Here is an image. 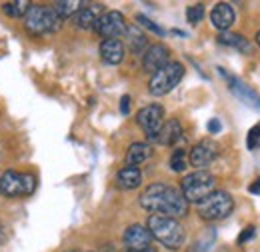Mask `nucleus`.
<instances>
[{"instance_id":"f257e3e1","label":"nucleus","mask_w":260,"mask_h":252,"mask_svg":"<svg viewBox=\"0 0 260 252\" xmlns=\"http://www.w3.org/2000/svg\"><path fill=\"white\" fill-rule=\"evenodd\" d=\"M140 206L152 214H162L168 218H180L188 212V202L182 192L162 182H154L140 194Z\"/></svg>"},{"instance_id":"f03ea898","label":"nucleus","mask_w":260,"mask_h":252,"mask_svg":"<svg viewBox=\"0 0 260 252\" xmlns=\"http://www.w3.org/2000/svg\"><path fill=\"white\" fill-rule=\"evenodd\" d=\"M148 232L152 234V238H156L162 246H166L168 250H178L184 244V228L176 218H168L162 214H152L148 218Z\"/></svg>"},{"instance_id":"7ed1b4c3","label":"nucleus","mask_w":260,"mask_h":252,"mask_svg":"<svg viewBox=\"0 0 260 252\" xmlns=\"http://www.w3.org/2000/svg\"><path fill=\"white\" fill-rule=\"evenodd\" d=\"M62 24V18L54 12L52 6H40V4H30L26 16H24V28L34 34H50L56 32Z\"/></svg>"},{"instance_id":"20e7f679","label":"nucleus","mask_w":260,"mask_h":252,"mask_svg":"<svg viewBox=\"0 0 260 252\" xmlns=\"http://www.w3.org/2000/svg\"><path fill=\"white\" fill-rule=\"evenodd\" d=\"M198 216L202 220H222L232 214L234 210V200L226 190H214L212 194H208L206 198H202L196 204Z\"/></svg>"},{"instance_id":"39448f33","label":"nucleus","mask_w":260,"mask_h":252,"mask_svg":"<svg viewBox=\"0 0 260 252\" xmlns=\"http://www.w3.org/2000/svg\"><path fill=\"white\" fill-rule=\"evenodd\" d=\"M216 190V178L208 170H196L192 174L184 176L180 182V192L186 198V202H200L208 194Z\"/></svg>"},{"instance_id":"423d86ee","label":"nucleus","mask_w":260,"mask_h":252,"mask_svg":"<svg viewBox=\"0 0 260 252\" xmlns=\"http://www.w3.org/2000/svg\"><path fill=\"white\" fill-rule=\"evenodd\" d=\"M184 76V66L180 62H168L164 68L152 74L150 82H148V90L154 96H164L168 94L172 88L178 86V82Z\"/></svg>"},{"instance_id":"0eeeda50","label":"nucleus","mask_w":260,"mask_h":252,"mask_svg":"<svg viewBox=\"0 0 260 252\" xmlns=\"http://www.w3.org/2000/svg\"><path fill=\"white\" fill-rule=\"evenodd\" d=\"M136 120H138L140 128L144 130L148 140H156L164 124V108L160 104H148V106L140 108V112L136 114Z\"/></svg>"},{"instance_id":"6e6552de","label":"nucleus","mask_w":260,"mask_h":252,"mask_svg":"<svg viewBox=\"0 0 260 252\" xmlns=\"http://www.w3.org/2000/svg\"><path fill=\"white\" fill-rule=\"evenodd\" d=\"M126 18L120 14V12H116V10H112V12H104L100 18H98L96 26H94V30L104 38V40H108V38H120L124 32H126Z\"/></svg>"},{"instance_id":"1a4fd4ad","label":"nucleus","mask_w":260,"mask_h":252,"mask_svg":"<svg viewBox=\"0 0 260 252\" xmlns=\"http://www.w3.org/2000/svg\"><path fill=\"white\" fill-rule=\"evenodd\" d=\"M222 76H226L228 86L232 90V94L236 96L238 100H242L248 108H254V110H260V96L254 92V88H250L248 84H244L242 80H238L236 76H228L224 70H220Z\"/></svg>"},{"instance_id":"9d476101","label":"nucleus","mask_w":260,"mask_h":252,"mask_svg":"<svg viewBox=\"0 0 260 252\" xmlns=\"http://www.w3.org/2000/svg\"><path fill=\"white\" fill-rule=\"evenodd\" d=\"M168 62H170V50L164 44H152V46H148V50L142 56V66L150 74L158 72Z\"/></svg>"},{"instance_id":"9b49d317","label":"nucleus","mask_w":260,"mask_h":252,"mask_svg":"<svg viewBox=\"0 0 260 252\" xmlns=\"http://www.w3.org/2000/svg\"><path fill=\"white\" fill-rule=\"evenodd\" d=\"M216 156H218V146L212 140H202V142L192 146L188 158H190V164L194 168H206L216 160Z\"/></svg>"},{"instance_id":"f8f14e48","label":"nucleus","mask_w":260,"mask_h":252,"mask_svg":"<svg viewBox=\"0 0 260 252\" xmlns=\"http://www.w3.org/2000/svg\"><path fill=\"white\" fill-rule=\"evenodd\" d=\"M122 240L128 246V250H142V248L152 246V234L142 224H132V226H128L124 230Z\"/></svg>"},{"instance_id":"ddd939ff","label":"nucleus","mask_w":260,"mask_h":252,"mask_svg":"<svg viewBox=\"0 0 260 252\" xmlns=\"http://www.w3.org/2000/svg\"><path fill=\"white\" fill-rule=\"evenodd\" d=\"M0 192L8 198L24 196V176L14 170H6L0 176Z\"/></svg>"},{"instance_id":"4468645a","label":"nucleus","mask_w":260,"mask_h":252,"mask_svg":"<svg viewBox=\"0 0 260 252\" xmlns=\"http://www.w3.org/2000/svg\"><path fill=\"white\" fill-rule=\"evenodd\" d=\"M102 14H104V12H102V6H100V4H84V6L72 16V20H74V24H76L78 28L90 30V28L96 26L98 18H100Z\"/></svg>"},{"instance_id":"2eb2a0df","label":"nucleus","mask_w":260,"mask_h":252,"mask_svg":"<svg viewBox=\"0 0 260 252\" xmlns=\"http://www.w3.org/2000/svg\"><path fill=\"white\" fill-rule=\"evenodd\" d=\"M234 8L228 4V2H218L212 12H210V20H212V26L218 28L220 32H228V28L234 24Z\"/></svg>"},{"instance_id":"dca6fc26","label":"nucleus","mask_w":260,"mask_h":252,"mask_svg":"<svg viewBox=\"0 0 260 252\" xmlns=\"http://www.w3.org/2000/svg\"><path fill=\"white\" fill-rule=\"evenodd\" d=\"M100 56L106 64H120L124 60V44L120 38H108L100 44Z\"/></svg>"},{"instance_id":"f3484780","label":"nucleus","mask_w":260,"mask_h":252,"mask_svg":"<svg viewBox=\"0 0 260 252\" xmlns=\"http://www.w3.org/2000/svg\"><path fill=\"white\" fill-rule=\"evenodd\" d=\"M116 184L122 190H134L142 184V172L138 166H124L116 174Z\"/></svg>"},{"instance_id":"a211bd4d","label":"nucleus","mask_w":260,"mask_h":252,"mask_svg":"<svg viewBox=\"0 0 260 252\" xmlns=\"http://www.w3.org/2000/svg\"><path fill=\"white\" fill-rule=\"evenodd\" d=\"M180 140H182V126L176 118L164 122L158 136H156V142H160L162 146H174Z\"/></svg>"},{"instance_id":"6ab92c4d","label":"nucleus","mask_w":260,"mask_h":252,"mask_svg":"<svg viewBox=\"0 0 260 252\" xmlns=\"http://www.w3.org/2000/svg\"><path fill=\"white\" fill-rule=\"evenodd\" d=\"M150 156H152L150 144H146V142H134V144H130L128 152H126V164L128 166H138V164L146 162Z\"/></svg>"},{"instance_id":"aec40b11","label":"nucleus","mask_w":260,"mask_h":252,"mask_svg":"<svg viewBox=\"0 0 260 252\" xmlns=\"http://www.w3.org/2000/svg\"><path fill=\"white\" fill-rule=\"evenodd\" d=\"M218 42L224 44V46H230L238 52H244L248 54L250 52V42L242 36V34H234V32H220L218 34Z\"/></svg>"},{"instance_id":"412c9836","label":"nucleus","mask_w":260,"mask_h":252,"mask_svg":"<svg viewBox=\"0 0 260 252\" xmlns=\"http://www.w3.org/2000/svg\"><path fill=\"white\" fill-rule=\"evenodd\" d=\"M124 36H126L130 50H132L134 54H140V52L146 48V44H148V40H146L144 32L140 30L138 26H134V24H132V26H126V32H124Z\"/></svg>"},{"instance_id":"4be33fe9","label":"nucleus","mask_w":260,"mask_h":252,"mask_svg":"<svg viewBox=\"0 0 260 252\" xmlns=\"http://www.w3.org/2000/svg\"><path fill=\"white\" fill-rule=\"evenodd\" d=\"M82 6H84V2H78V0H64V2H56L52 8H54V12L64 20V18L74 16Z\"/></svg>"},{"instance_id":"5701e85b","label":"nucleus","mask_w":260,"mask_h":252,"mask_svg":"<svg viewBox=\"0 0 260 252\" xmlns=\"http://www.w3.org/2000/svg\"><path fill=\"white\" fill-rule=\"evenodd\" d=\"M28 8H30V2H26V0H14V2L2 4L4 14L12 16V18H22V16H26Z\"/></svg>"},{"instance_id":"b1692460","label":"nucleus","mask_w":260,"mask_h":252,"mask_svg":"<svg viewBox=\"0 0 260 252\" xmlns=\"http://www.w3.org/2000/svg\"><path fill=\"white\" fill-rule=\"evenodd\" d=\"M214 240H216V230L214 228H206L202 232V236L196 240V244L192 246V252H208L212 248Z\"/></svg>"},{"instance_id":"393cba45","label":"nucleus","mask_w":260,"mask_h":252,"mask_svg":"<svg viewBox=\"0 0 260 252\" xmlns=\"http://www.w3.org/2000/svg\"><path fill=\"white\" fill-rule=\"evenodd\" d=\"M186 166H188V154H186V150L176 148L172 152V156H170V170L172 172H182Z\"/></svg>"},{"instance_id":"a878e982","label":"nucleus","mask_w":260,"mask_h":252,"mask_svg":"<svg viewBox=\"0 0 260 252\" xmlns=\"http://www.w3.org/2000/svg\"><path fill=\"white\" fill-rule=\"evenodd\" d=\"M202 18H204V6H202V4H192V6H188V10H186V20H188L190 24H198Z\"/></svg>"},{"instance_id":"bb28decb","label":"nucleus","mask_w":260,"mask_h":252,"mask_svg":"<svg viewBox=\"0 0 260 252\" xmlns=\"http://www.w3.org/2000/svg\"><path fill=\"white\" fill-rule=\"evenodd\" d=\"M136 22H138V24H142L144 28L152 30L154 34H158V36H164V34H166V32H164L162 28L156 24V22H152V20H150L148 16H144V14H136Z\"/></svg>"},{"instance_id":"cd10ccee","label":"nucleus","mask_w":260,"mask_h":252,"mask_svg":"<svg viewBox=\"0 0 260 252\" xmlns=\"http://www.w3.org/2000/svg\"><path fill=\"white\" fill-rule=\"evenodd\" d=\"M258 142H260V122L248 130V136H246V146L252 150V148H256V146H258Z\"/></svg>"},{"instance_id":"c85d7f7f","label":"nucleus","mask_w":260,"mask_h":252,"mask_svg":"<svg viewBox=\"0 0 260 252\" xmlns=\"http://www.w3.org/2000/svg\"><path fill=\"white\" fill-rule=\"evenodd\" d=\"M22 176H24V196H28L36 190V176L34 174H22Z\"/></svg>"},{"instance_id":"c756f323","label":"nucleus","mask_w":260,"mask_h":252,"mask_svg":"<svg viewBox=\"0 0 260 252\" xmlns=\"http://www.w3.org/2000/svg\"><path fill=\"white\" fill-rule=\"evenodd\" d=\"M254 234H256V228H254V226H246V228L242 230V234L238 236V242L244 244V242H248L250 238H254Z\"/></svg>"},{"instance_id":"7c9ffc66","label":"nucleus","mask_w":260,"mask_h":252,"mask_svg":"<svg viewBox=\"0 0 260 252\" xmlns=\"http://www.w3.org/2000/svg\"><path fill=\"white\" fill-rule=\"evenodd\" d=\"M220 130H222V124H220L218 118H212V120L208 122V132H210V134H218Z\"/></svg>"},{"instance_id":"2f4dec72","label":"nucleus","mask_w":260,"mask_h":252,"mask_svg":"<svg viewBox=\"0 0 260 252\" xmlns=\"http://www.w3.org/2000/svg\"><path fill=\"white\" fill-rule=\"evenodd\" d=\"M120 112L126 116L130 112V96L128 94H124L122 98H120Z\"/></svg>"},{"instance_id":"473e14b6","label":"nucleus","mask_w":260,"mask_h":252,"mask_svg":"<svg viewBox=\"0 0 260 252\" xmlns=\"http://www.w3.org/2000/svg\"><path fill=\"white\" fill-rule=\"evenodd\" d=\"M248 190H250L252 194H260V178H256V180L250 184V188H248Z\"/></svg>"},{"instance_id":"72a5a7b5","label":"nucleus","mask_w":260,"mask_h":252,"mask_svg":"<svg viewBox=\"0 0 260 252\" xmlns=\"http://www.w3.org/2000/svg\"><path fill=\"white\" fill-rule=\"evenodd\" d=\"M6 242V230L0 226V244H4Z\"/></svg>"},{"instance_id":"f704fd0d","label":"nucleus","mask_w":260,"mask_h":252,"mask_svg":"<svg viewBox=\"0 0 260 252\" xmlns=\"http://www.w3.org/2000/svg\"><path fill=\"white\" fill-rule=\"evenodd\" d=\"M126 252H156V248L148 246V248H142V250H126Z\"/></svg>"},{"instance_id":"c9c22d12","label":"nucleus","mask_w":260,"mask_h":252,"mask_svg":"<svg viewBox=\"0 0 260 252\" xmlns=\"http://www.w3.org/2000/svg\"><path fill=\"white\" fill-rule=\"evenodd\" d=\"M104 252H114V248H112V246H106V248H104Z\"/></svg>"},{"instance_id":"e433bc0d","label":"nucleus","mask_w":260,"mask_h":252,"mask_svg":"<svg viewBox=\"0 0 260 252\" xmlns=\"http://www.w3.org/2000/svg\"><path fill=\"white\" fill-rule=\"evenodd\" d=\"M256 44L260 46V30H258V34H256Z\"/></svg>"}]
</instances>
